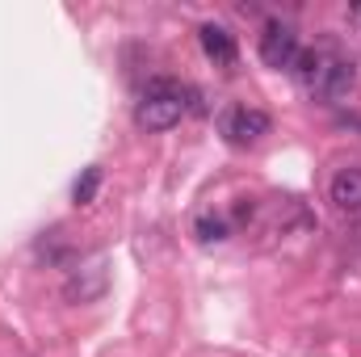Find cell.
Listing matches in <instances>:
<instances>
[{
    "label": "cell",
    "instance_id": "cell-9",
    "mask_svg": "<svg viewBox=\"0 0 361 357\" xmlns=\"http://www.w3.org/2000/svg\"><path fill=\"white\" fill-rule=\"evenodd\" d=\"M193 231H197L202 244H223V240H227V223L214 219V214H202V219L193 223Z\"/></svg>",
    "mask_w": 361,
    "mask_h": 357
},
{
    "label": "cell",
    "instance_id": "cell-4",
    "mask_svg": "<svg viewBox=\"0 0 361 357\" xmlns=\"http://www.w3.org/2000/svg\"><path fill=\"white\" fill-rule=\"evenodd\" d=\"M269 114H261V109H248V105H235V109H227V118H223V135L231 139V143H240V147H248V143H257V139H265L269 135Z\"/></svg>",
    "mask_w": 361,
    "mask_h": 357
},
{
    "label": "cell",
    "instance_id": "cell-10",
    "mask_svg": "<svg viewBox=\"0 0 361 357\" xmlns=\"http://www.w3.org/2000/svg\"><path fill=\"white\" fill-rule=\"evenodd\" d=\"M97 185H101V169H85V177L76 181V189H72L76 206H89L92 198H97Z\"/></svg>",
    "mask_w": 361,
    "mask_h": 357
},
{
    "label": "cell",
    "instance_id": "cell-6",
    "mask_svg": "<svg viewBox=\"0 0 361 357\" xmlns=\"http://www.w3.org/2000/svg\"><path fill=\"white\" fill-rule=\"evenodd\" d=\"M197 38H202V51H206L219 68H231V63H235V38H231L223 25H202Z\"/></svg>",
    "mask_w": 361,
    "mask_h": 357
},
{
    "label": "cell",
    "instance_id": "cell-7",
    "mask_svg": "<svg viewBox=\"0 0 361 357\" xmlns=\"http://www.w3.org/2000/svg\"><path fill=\"white\" fill-rule=\"evenodd\" d=\"M357 85V68H353V59H332L328 63V76H324V97L328 101H341V97H349Z\"/></svg>",
    "mask_w": 361,
    "mask_h": 357
},
{
    "label": "cell",
    "instance_id": "cell-1",
    "mask_svg": "<svg viewBox=\"0 0 361 357\" xmlns=\"http://www.w3.org/2000/svg\"><path fill=\"white\" fill-rule=\"evenodd\" d=\"M180 118H185V89L173 85V80H156L147 89V97L139 101V109H135V122L143 131H152V135L173 131Z\"/></svg>",
    "mask_w": 361,
    "mask_h": 357
},
{
    "label": "cell",
    "instance_id": "cell-3",
    "mask_svg": "<svg viewBox=\"0 0 361 357\" xmlns=\"http://www.w3.org/2000/svg\"><path fill=\"white\" fill-rule=\"evenodd\" d=\"M261 59H265V68H294V59H298V34H294V25H286V21H269L265 25V34H261Z\"/></svg>",
    "mask_w": 361,
    "mask_h": 357
},
{
    "label": "cell",
    "instance_id": "cell-8",
    "mask_svg": "<svg viewBox=\"0 0 361 357\" xmlns=\"http://www.w3.org/2000/svg\"><path fill=\"white\" fill-rule=\"evenodd\" d=\"M332 202L341 206V210H361V169H341L336 177H332Z\"/></svg>",
    "mask_w": 361,
    "mask_h": 357
},
{
    "label": "cell",
    "instance_id": "cell-2",
    "mask_svg": "<svg viewBox=\"0 0 361 357\" xmlns=\"http://www.w3.org/2000/svg\"><path fill=\"white\" fill-rule=\"evenodd\" d=\"M109 290V265L97 257V261H89V265H80V269H72L68 273V282H63V298L68 303H97L101 294Z\"/></svg>",
    "mask_w": 361,
    "mask_h": 357
},
{
    "label": "cell",
    "instance_id": "cell-5",
    "mask_svg": "<svg viewBox=\"0 0 361 357\" xmlns=\"http://www.w3.org/2000/svg\"><path fill=\"white\" fill-rule=\"evenodd\" d=\"M328 63H332V55H324V51H298V59H294V76H298V85L311 92L324 89V76H328Z\"/></svg>",
    "mask_w": 361,
    "mask_h": 357
}]
</instances>
